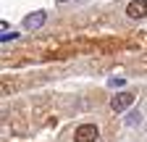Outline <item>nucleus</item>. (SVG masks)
Returning <instances> with one entry per match:
<instances>
[{"mask_svg": "<svg viewBox=\"0 0 147 142\" xmlns=\"http://www.w3.org/2000/svg\"><path fill=\"white\" fill-rule=\"evenodd\" d=\"M97 139H100V132L95 124H82L74 132V142H97Z\"/></svg>", "mask_w": 147, "mask_h": 142, "instance_id": "obj_1", "label": "nucleus"}, {"mask_svg": "<svg viewBox=\"0 0 147 142\" xmlns=\"http://www.w3.org/2000/svg\"><path fill=\"white\" fill-rule=\"evenodd\" d=\"M134 100H137V95H134V92H118V95L110 97V108H113L116 113H121V111H126Z\"/></svg>", "mask_w": 147, "mask_h": 142, "instance_id": "obj_2", "label": "nucleus"}, {"mask_svg": "<svg viewBox=\"0 0 147 142\" xmlns=\"http://www.w3.org/2000/svg\"><path fill=\"white\" fill-rule=\"evenodd\" d=\"M126 16L129 19H147V0H131L126 5Z\"/></svg>", "mask_w": 147, "mask_h": 142, "instance_id": "obj_3", "label": "nucleus"}, {"mask_svg": "<svg viewBox=\"0 0 147 142\" xmlns=\"http://www.w3.org/2000/svg\"><path fill=\"white\" fill-rule=\"evenodd\" d=\"M47 21V13L45 11H34V13H29V16H24V29H40L42 24Z\"/></svg>", "mask_w": 147, "mask_h": 142, "instance_id": "obj_4", "label": "nucleus"}, {"mask_svg": "<svg viewBox=\"0 0 147 142\" xmlns=\"http://www.w3.org/2000/svg\"><path fill=\"white\" fill-rule=\"evenodd\" d=\"M123 124H126V126H139V124H142V113L139 111H129L126 118H123Z\"/></svg>", "mask_w": 147, "mask_h": 142, "instance_id": "obj_5", "label": "nucleus"}, {"mask_svg": "<svg viewBox=\"0 0 147 142\" xmlns=\"http://www.w3.org/2000/svg\"><path fill=\"white\" fill-rule=\"evenodd\" d=\"M0 29H3V34H0V40H3V42H11V40H16V37H18V34H16V32H13L5 21L0 24Z\"/></svg>", "mask_w": 147, "mask_h": 142, "instance_id": "obj_6", "label": "nucleus"}, {"mask_svg": "<svg viewBox=\"0 0 147 142\" xmlns=\"http://www.w3.org/2000/svg\"><path fill=\"white\" fill-rule=\"evenodd\" d=\"M108 84H110V87H123V84H126V79H123V76H110V79H108Z\"/></svg>", "mask_w": 147, "mask_h": 142, "instance_id": "obj_7", "label": "nucleus"}, {"mask_svg": "<svg viewBox=\"0 0 147 142\" xmlns=\"http://www.w3.org/2000/svg\"><path fill=\"white\" fill-rule=\"evenodd\" d=\"M58 3H68V0H58Z\"/></svg>", "mask_w": 147, "mask_h": 142, "instance_id": "obj_8", "label": "nucleus"}]
</instances>
